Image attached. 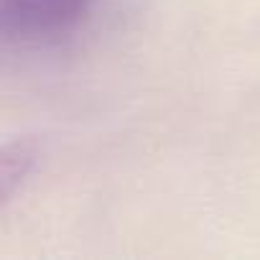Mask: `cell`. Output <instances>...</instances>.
Here are the masks:
<instances>
[{"label":"cell","mask_w":260,"mask_h":260,"mask_svg":"<svg viewBox=\"0 0 260 260\" xmlns=\"http://www.w3.org/2000/svg\"><path fill=\"white\" fill-rule=\"evenodd\" d=\"M100 0H0V34L6 44L41 46L74 34Z\"/></svg>","instance_id":"6da1fadb"},{"label":"cell","mask_w":260,"mask_h":260,"mask_svg":"<svg viewBox=\"0 0 260 260\" xmlns=\"http://www.w3.org/2000/svg\"><path fill=\"white\" fill-rule=\"evenodd\" d=\"M31 161H34V153L26 146H21V143L6 146L3 161H0V186H3L0 194H3V202H8L13 194V186L18 181H23V176L31 169Z\"/></svg>","instance_id":"7a4b0ae2"}]
</instances>
